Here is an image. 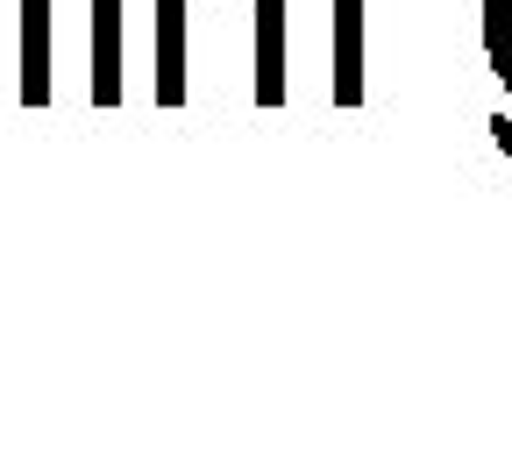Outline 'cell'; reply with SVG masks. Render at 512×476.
Returning a JSON list of instances; mask_svg holds the SVG:
<instances>
[{"instance_id": "6da1fadb", "label": "cell", "mask_w": 512, "mask_h": 476, "mask_svg": "<svg viewBox=\"0 0 512 476\" xmlns=\"http://www.w3.org/2000/svg\"><path fill=\"white\" fill-rule=\"evenodd\" d=\"M22 100L50 107V0H22Z\"/></svg>"}, {"instance_id": "7a4b0ae2", "label": "cell", "mask_w": 512, "mask_h": 476, "mask_svg": "<svg viewBox=\"0 0 512 476\" xmlns=\"http://www.w3.org/2000/svg\"><path fill=\"white\" fill-rule=\"evenodd\" d=\"M121 100V0H93V107Z\"/></svg>"}, {"instance_id": "3957f363", "label": "cell", "mask_w": 512, "mask_h": 476, "mask_svg": "<svg viewBox=\"0 0 512 476\" xmlns=\"http://www.w3.org/2000/svg\"><path fill=\"white\" fill-rule=\"evenodd\" d=\"M335 100H363V0H335Z\"/></svg>"}, {"instance_id": "277c9868", "label": "cell", "mask_w": 512, "mask_h": 476, "mask_svg": "<svg viewBox=\"0 0 512 476\" xmlns=\"http://www.w3.org/2000/svg\"><path fill=\"white\" fill-rule=\"evenodd\" d=\"M484 50L498 64V79L512 86V0H484Z\"/></svg>"}, {"instance_id": "5b68a950", "label": "cell", "mask_w": 512, "mask_h": 476, "mask_svg": "<svg viewBox=\"0 0 512 476\" xmlns=\"http://www.w3.org/2000/svg\"><path fill=\"white\" fill-rule=\"evenodd\" d=\"M491 143H498V150L512 157V114H491Z\"/></svg>"}]
</instances>
